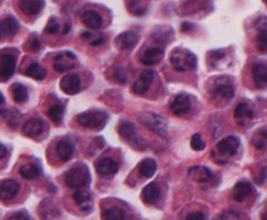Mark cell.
<instances>
[{"instance_id":"1","label":"cell","mask_w":267,"mask_h":220,"mask_svg":"<svg viewBox=\"0 0 267 220\" xmlns=\"http://www.w3.org/2000/svg\"><path fill=\"white\" fill-rule=\"evenodd\" d=\"M170 62H171L172 67L178 72H184L187 70H195L198 64L197 56L194 55L191 51H189V49L183 48L174 49L171 56H170Z\"/></svg>"},{"instance_id":"2","label":"cell","mask_w":267,"mask_h":220,"mask_svg":"<svg viewBox=\"0 0 267 220\" xmlns=\"http://www.w3.org/2000/svg\"><path fill=\"white\" fill-rule=\"evenodd\" d=\"M91 183V175L87 166L81 164L67 172L66 184L71 188H86Z\"/></svg>"},{"instance_id":"3","label":"cell","mask_w":267,"mask_h":220,"mask_svg":"<svg viewBox=\"0 0 267 220\" xmlns=\"http://www.w3.org/2000/svg\"><path fill=\"white\" fill-rule=\"evenodd\" d=\"M109 119V115L103 111H87V112H82L76 116L77 123L81 124L82 127L90 129H100L105 126Z\"/></svg>"},{"instance_id":"4","label":"cell","mask_w":267,"mask_h":220,"mask_svg":"<svg viewBox=\"0 0 267 220\" xmlns=\"http://www.w3.org/2000/svg\"><path fill=\"white\" fill-rule=\"evenodd\" d=\"M141 122L146 128H148L151 132L156 133L159 136L166 138L167 136V120L163 118L162 115L154 114V112H146L143 115H141Z\"/></svg>"},{"instance_id":"5","label":"cell","mask_w":267,"mask_h":220,"mask_svg":"<svg viewBox=\"0 0 267 220\" xmlns=\"http://www.w3.org/2000/svg\"><path fill=\"white\" fill-rule=\"evenodd\" d=\"M239 139L236 136H226L225 139L219 140V143L217 144V151L219 152V157L217 159L218 163H226V159L222 156H232L235 155L239 150Z\"/></svg>"},{"instance_id":"6","label":"cell","mask_w":267,"mask_h":220,"mask_svg":"<svg viewBox=\"0 0 267 220\" xmlns=\"http://www.w3.org/2000/svg\"><path fill=\"white\" fill-rule=\"evenodd\" d=\"M119 133L120 136L126 140L127 143L131 144L135 148H142L143 147V140L139 136L135 131V127H134L132 123L130 122H123L119 126Z\"/></svg>"},{"instance_id":"7","label":"cell","mask_w":267,"mask_h":220,"mask_svg":"<svg viewBox=\"0 0 267 220\" xmlns=\"http://www.w3.org/2000/svg\"><path fill=\"white\" fill-rule=\"evenodd\" d=\"M75 66H76V56L72 52H68V51L58 53L54 59V68L60 73L72 70Z\"/></svg>"},{"instance_id":"8","label":"cell","mask_w":267,"mask_h":220,"mask_svg":"<svg viewBox=\"0 0 267 220\" xmlns=\"http://www.w3.org/2000/svg\"><path fill=\"white\" fill-rule=\"evenodd\" d=\"M0 64H2V70H0L2 80L7 81L15 72V68H16V58L10 52H3L2 53V59H0Z\"/></svg>"},{"instance_id":"9","label":"cell","mask_w":267,"mask_h":220,"mask_svg":"<svg viewBox=\"0 0 267 220\" xmlns=\"http://www.w3.org/2000/svg\"><path fill=\"white\" fill-rule=\"evenodd\" d=\"M170 109L174 115L176 116H183L189 114V111L191 109V100L186 94H179L176 95L175 99L172 100Z\"/></svg>"},{"instance_id":"10","label":"cell","mask_w":267,"mask_h":220,"mask_svg":"<svg viewBox=\"0 0 267 220\" xmlns=\"http://www.w3.org/2000/svg\"><path fill=\"white\" fill-rule=\"evenodd\" d=\"M254 109L251 108V105H249L246 101H242L239 103L235 107V111H234V119L236 120L238 124L241 126H246L249 124L251 120L254 119Z\"/></svg>"},{"instance_id":"11","label":"cell","mask_w":267,"mask_h":220,"mask_svg":"<svg viewBox=\"0 0 267 220\" xmlns=\"http://www.w3.org/2000/svg\"><path fill=\"white\" fill-rule=\"evenodd\" d=\"M95 168L96 172L102 176H113L119 171V164L113 157H102L100 160L96 161Z\"/></svg>"},{"instance_id":"12","label":"cell","mask_w":267,"mask_h":220,"mask_svg":"<svg viewBox=\"0 0 267 220\" xmlns=\"http://www.w3.org/2000/svg\"><path fill=\"white\" fill-rule=\"evenodd\" d=\"M152 80H154V72L151 70H144L141 73V76L132 86V92L137 95H143L148 91L151 87Z\"/></svg>"},{"instance_id":"13","label":"cell","mask_w":267,"mask_h":220,"mask_svg":"<svg viewBox=\"0 0 267 220\" xmlns=\"http://www.w3.org/2000/svg\"><path fill=\"white\" fill-rule=\"evenodd\" d=\"M19 189H20V184L16 180L6 179L0 185V198L3 202H8V200L14 199L15 196L18 195Z\"/></svg>"},{"instance_id":"14","label":"cell","mask_w":267,"mask_h":220,"mask_svg":"<svg viewBox=\"0 0 267 220\" xmlns=\"http://www.w3.org/2000/svg\"><path fill=\"white\" fill-rule=\"evenodd\" d=\"M81 77L76 73H70L60 81V88L62 91L67 95H75L81 91Z\"/></svg>"},{"instance_id":"15","label":"cell","mask_w":267,"mask_h":220,"mask_svg":"<svg viewBox=\"0 0 267 220\" xmlns=\"http://www.w3.org/2000/svg\"><path fill=\"white\" fill-rule=\"evenodd\" d=\"M72 199L76 203V206L81 208V211H83L85 213L90 212V211L92 210V198L91 194L88 193L87 189H76L74 193V195H72Z\"/></svg>"},{"instance_id":"16","label":"cell","mask_w":267,"mask_h":220,"mask_svg":"<svg viewBox=\"0 0 267 220\" xmlns=\"http://www.w3.org/2000/svg\"><path fill=\"white\" fill-rule=\"evenodd\" d=\"M138 40H139V36H138L135 32L126 31L123 32V34H120V35L115 39V46L116 48L120 49V51H128V49L137 46Z\"/></svg>"},{"instance_id":"17","label":"cell","mask_w":267,"mask_h":220,"mask_svg":"<svg viewBox=\"0 0 267 220\" xmlns=\"http://www.w3.org/2000/svg\"><path fill=\"white\" fill-rule=\"evenodd\" d=\"M82 23L90 30H99L103 27V18L98 11L88 10L82 14Z\"/></svg>"},{"instance_id":"18","label":"cell","mask_w":267,"mask_h":220,"mask_svg":"<svg viewBox=\"0 0 267 220\" xmlns=\"http://www.w3.org/2000/svg\"><path fill=\"white\" fill-rule=\"evenodd\" d=\"M163 56H165V51L162 48H158V47L147 48L142 53L141 63L148 67L155 66V64H158L163 59Z\"/></svg>"},{"instance_id":"19","label":"cell","mask_w":267,"mask_h":220,"mask_svg":"<svg viewBox=\"0 0 267 220\" xmlns=\"http://www.w3.org/2000/svg\"><path fill=\"white\" fill-rule=\"evenodd\" d=\"M141 196L146 204H155L162 196V189L156 183H150L144 187Z\"/></svg>"},{"instance_id":"20","label":"cell","mask_w":267,"mask_h":220,"mask_svg":"<svg viewBox=\"0 0 267 220\" xmlns=\"http://www.w3.org/2000/svg\"><path fill=\"white\" fill-rule=\"evenodd\" d=\"M46 126H44V122L42 119H38V118H32V119L27 120L23 126V133L25 136L29 138H35L38 135L44 131Z\"/></svg>"},{"instance_id":"21","label":"cell","mask_w":267,"mask_h":220,"mask_svg":"<svg viewBox=\"0 0 267 220\" xmlns=\"http://www.w3.org/2000/svg\"><path fill=\"white\" fill-rule=\"evenodd\" d=\"M21 12L29 16H35L44 7V0H19Z\"/></svg>"},{"instance_id":"22","label":"cell","mask_w":267,"mask_h":220,"mask_svg":"<svg viewBox=\"0 0 267 220\" xmlns=\"http://www.w3.org/2000/svg\"><path fill=\"white\" fill-rule=\"evenodd\" d=\"M190 178L198 183H208L212 179V172L204 166H195L191 167L189 171Z\"/></svg>"},{"instance_id":"23","label":"cell","mask_w":267,"mask_h":220,"mask_svg":"<svg viewBox=\"0 0 267 220\" xmlns=\"http://www.w3.org/2000/svg\"><path fill=\"white\" fill-rule=\"evenodd\" d=\"M251 194H253V188H251V185L249 183L239 182L232 189V199L235 200V202L242 203L246 199H249Z\"/></svg>"},{"instance_id":"24","label":"cell","mask_w":267,"mask_h":220,"mask_svg":"<svg viewBox=\"0 0 267 220\" xmlns=\"http://www.w3.org/2000/svg\"><path fill=\"white\" fill-rule=\"evenodd\" d=\"M235 94V88L231 83L223 81L215 86L214 88V96L217 99H222V100H230Z\"/></svg>"},{"instance_id":"25","label":"cell","mask_w":267,"mask_h":220,"mask_svg":"<svg viewBox=\"0 0 267 220\" xmlns=\"http://www.w3.org/2000/svg\"><path fill=\"white\" fill-rule=\"evenodd\" d=\"M19 31V21L14 16H6L2 20V36L3 38H11Z\"/></svg>"},{"instance_id":"26","label":"cell","mask_w":267,"mask_h":220,"mask_svg":"<svg viewBox=\"0 0 267 220\" xmlns=\"http://www.w3.org/2000/svg\"><path fill=\"white\" fill-rule=\"evenodd\" d=\"M253 79L258 88L267 87V66L266 64H255L253 67Z\"/></svg>"},{"instance_id":"27","label":"cell","mask_w":267,"mask_h":220,"mask_svg":"<svg viewBox=\"0 0 267 220\" xmlns=\"http://www.w3.org/2000/svg\"><path fill=\"white\" fill-rule=\"evenodd\" d=\"M19 174L21 175V178L27 179V180H35L40 176L42 174V170L40 167L34 163H27V164H23L19 168Z\"/></svg>"},{"instance_id":"28","label":"cell","mask_w":267,"mask_h":220,"mask_svg":"<svg viewBox=\"0 0 267 220\" xmlns=\"http://www.w3.org/2000/svg\"><path fill=\"white\" fill-rule=\"evenodd\" d=\"M57 154L60 160L66 163V161L71 160V157L74 155V146H72V143H70V142L62 140L57 146Z\"/></svg>"},{"instance_id":"29","label":"cell","mask_w":267,"mask_h":220,"mask_svg":"<svg viewBox=\"0 0 267 220\" xmlns=\"http://www.w3.org/2000/svg\"><path fill=\"white\" fill-rule=\"evenodd\" d=\"M24 75L25 76L32 77V79H35V80H43V79H46L47 71L46 68H43L40 64L32 63L27 67V70L24 71Z\"/></svg>"},{"instance_id":"30","label":"cell","mask_w":267,"mask_h":220,"mask_svg":"<svg viewBox=\"0 0 267 220\" xmlns=\"http://www.w3.org/2000/svg\"><path fill=\"white\" fill-rule=\"evenodd\" d=\"M156 171V161L154 159H144V160L141 161L139 164V174L143 176V178H151L152 175L155 174Z\"/></svg>"},{"instance_id":"31","label":"cell","mask_w":267,"mask_h":220,"mask_svg":"<svg viewBox=\"0 0 267 220\" xmlns=\"http://www.w3.org/2000/svg\"><path fill=\"white\" fill-rule=\"evenodd\" d=\"M11 92H12V98L16 103H24L29 99V90L20 83L14 84L11 87Z\"/></svg>"},{"instance_id":"32","label":"cell","mask_w":267,"mask_h":220,"mask_svg":"<svg viewBox=\"0 0 267 220\" xmlns=\"http://www.w3.org/2000/svg\"><path fill=\"white\" fill-rule=\"evenodd\" d=\"M124 217H126V212L118 207H110L103 210L102 212L103 220H124Z\"/></svg>"},{"instance_id":"33","label":"cell","mask_w":267,"mask_h":220,"mask_svg":"<svg viewBox=\"0 0 267 220\" xmlns=\"http://www.w3.org/2000/svg\"><path fill=\"white\" fill-rule=\"evenodd\" d=\"M47 114H48L49 119L52 120V122H55V123L62 122V119H63V115H64V105L60 104V103H57V104L51 105V107L48 108V111H47Z\"/></svg>"},{"instance_id":"34","label":"cell","mask_w":267,"mask_h":220,"mask_svg":"<svg viewBox=\"0 0 267 220\" xmlns=\"http://www.w3.org/2000/svg\"><path fill=\"white\" fill-rule=\"evenodd\" d=\"M127 7L131 14L137 15V16H142L146 12V6L143 4L142 0H128L127 2Z\"/></svg>"},{"instance_id":"35","label":"cell","mask_w":267,"mask_h":220,"mask_svg":"<svg viewBox=\"0 0 267 220\" xmlns=\"http://www.w3.org/2000/svg\"><path fill=\"white\" fill-rule=\"evenodd\" d=\"M253 144L257 150H263L267 146V129H259L253 138Z\"/></svg>"},{"instance_id":"36","label":"cell","mask_w":267,"mask_h":220,"mask_svg":"<svg viewBox=\"0 0 267 220\" xmlns=\"http://www.w3.org/2000/svg\"><path fill=\"white\" fill-rule=\"evenodd\" d=\"M226 58V52L223 49H217V51H210L207 55V63L211 67L218 66V62L223 60Z\"/></svg>"},{"instance_id":"37","label":"cell","mask_w":267,"mask_h":220,"mask_svg":"<svg viewBox=\"0 0 267 220\" xmlns=\"http://www.w3.org/2000/svg\"><path fill=\"white\" fill-rule=\"evenodd\" d=\"M257 48L259 49L260 52H267V30L258 31Z\"/></svg>"},{"instance_id":"38","label":"cell","mask_w":267,"mask_h":220,"mask_svg":"<svg viewBox=\"0 0 267 220\" xmlns=\"http://www.w3.org/2000/svg\"><path fill=\"white\" fill-rule=\"evenodd\" d=\"M60 23L59 20H58L57 18H51L48 20V23H47V27H46V32L47 34H51V35H57L58 32L60 31Z\"/></svg>"},{"instance_id":"39","label":"cell","mask_w":267,"mask_h":220,"mask_svg":"<svg viewBox=\"0 0 267 220\" xmlns=\"http://www.w3.org/2000/svg\"><path fill=\"white\" fill-rule=\"evenodd\" d=\"M204 147H206V144H204L203 139H202V135L200 133L193 135V138H191V148L194 151H202L204 150Z\"/></svg>"},{"instance_id":"40","label":"cell","mask_w":267,"mask_h":220,"mask_svg":"<svg viewBox=\"0 0 267 220\" xmlns=\"http://www.w3.org/2000/svg\"><path fill=\"white\" fill-rule=\"evenodd\" d=\"M114 77H115L116 80L119 81V83H122V84L127 83V79H128L126 71H124L123 68H116L115 73H114Z\"/></svg>"},{"instance_id":"41","label":"cell","mask_w":267,"mask_h":220,"mask_svg":"<svg viewBox=\"0 0 267 220\" xmlns=\"http://www.w3.org/2000/svg\"><path fill=\"white\" fill-rule=\"evenodd\" d=\"M184 220H207V216L206 213L200 212V211H194V212H190L184 217Z\"/></svg>"},{"instance_id":"42","label":"cell","mask_w":267,"mask_h":220,"mask_svg":"<svg viewBox=\"0 0 267 220\" xmlns=\"http://www.w3.org/2000/svg\"><path fill=\"white\" fill-rule=\"evenodd\" d=\"M29 48L30 51H32V52H35V51H39V49H40V42H39L38 38H32L31 40H30Z\"/></svg>"},{"instance_id":"43","label":"cell","mask_w":267,"mask_h":220,"mask_svg":"<svg viewBox=\"0 0 267 220\" xmlns=\"http://www.w3.org/2000/svg\"><path fill=\"white\" fill-rule=\"evenodd\" d=\"M8 220H30V216L25 212L20 211V212H16L14 213V215H11V216L8 217Z\"/></svg>"},{"instance_id":"44","label":"cell","mask_w":267,"mask_h":220,"mask_svg":"<svg viewBox=\"0 0 267 220\" xmlns=\"http://www.w3.org/2000/svg\"><path fill=\"white\" fill-rule=\"evenodd\" d=\"M257 30L258 31H263V30H267V19L266 18H259L257 21Z\"/></svg>"},{"instance_id":"45","label":"cell","mask_w":267,"mask_h":220,"mask_svg":"<svg viewBox=\"0 0 267 220\" xmlns=\"http://www.w3.org/2000/svg\"><path fill=\"white\" fill-rule=\"evenodd\" d=\"M194 24H191V23H183V25H182V31L183 32H189V31H191V30H194Z\"/></svg>"},{"instance_id":"46","label":"cell","mask_w":267,"mask_h":220,"mask_svg":"<svg viewBox=\"0 0 267 220\" xmlns=\"http://www.w3.org/2000/svg\"><path fill=\"white\" fill-rule=\"evenodd\" d=\"M262 220H267V211L262 213Z\"/></svg>"},{"instance_id":"47","label":"cell","mask_w":267,"mask_h":220,"mask_svg":"<svg viewBox=\"0 0 267 220\" xmlns=\"http://www.w3.org/2000/svg\"><path fill=\"white\" fill-rule=\"evenodd\" d=\"M264 2H266V3H267V0H264Z\"/></svg>"}]
</instances>
